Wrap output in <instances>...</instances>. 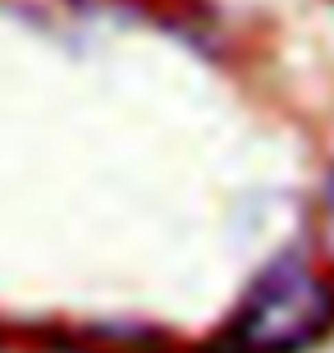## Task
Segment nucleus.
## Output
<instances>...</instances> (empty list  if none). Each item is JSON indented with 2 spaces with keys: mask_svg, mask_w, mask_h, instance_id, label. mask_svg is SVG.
<instances>
[{
  "mask_svg": "<svg viewBox=\"0 0 334 353\" xmlns=\"http://www.w3.org/2000/svg\"><path fill=\"white\" fill-rule=\"evenodd\" d=\"M325 225H330V239H334V174L325 183Z\"/></svg>",
  "mask_w": 334,
  "mask_h": 353,
  "instance_id": "f03ea898",
  "label": "nucleus"
},
{
  "mask_svg": "<svg viewBox=\"0 0 334 353\" xmlns=\"http://www.w3.org/2000/svg\"><path fill=\"white\" fill-rule=\"evenodd\" d=\"M334 330V285L302 257H280L243 294L211 353H307Z\"/></svg>",
  "mask_w": 334,
  "mask_h": 353,
  "instance_id": "f257e3e1",
  "label": "nucleus"
}]
</instances>
